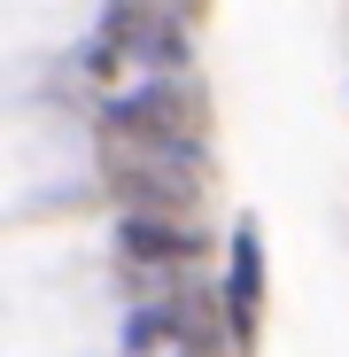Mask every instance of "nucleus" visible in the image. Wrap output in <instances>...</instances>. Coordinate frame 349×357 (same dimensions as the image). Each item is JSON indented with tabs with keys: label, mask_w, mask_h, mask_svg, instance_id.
I'll use <instances>...</instances> for the list:
<instances>
[{
	"label": "nucleus",
	"mask_w": 349,
	"mask_h": 357,
	"mask_svg": "<svg viewBox=\"0 0 349 357\" xmlns=\"http://www.w3.org/2000/svg\"><path fill=\"white\" fill-rule=\"evenodd\" d=\"M256 287H264V241H256V225H241V233H233V287H225L233 334L256 326Z\"/></svg>",
	"instance_id": "f03ea898"
},
{
	"label": "nucleus",
	"mask_w": 349,
	"mask_h": 357,
	"mask_svg": "<svg viewBox=\"0 0 349 357\" xmlns=\"http://www.w3.org/2000/svg\"><path fill=\"white\" fill-rule=\"evenodd\" d=\"M116 249H125L132 264H179V257H194V225H171V218L132 210L125 225H116Z\"/></svg>",
	"instance_id": "f257e3e1"
}]
</instances>
